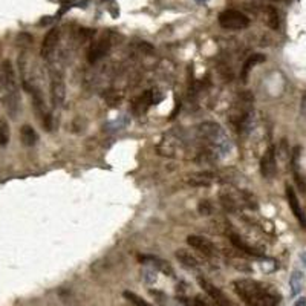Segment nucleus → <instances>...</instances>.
I'll list each match as a JSON object with an SVG mask.
<instances>
[{"instance_id":"obj_26","label":"nucleus","mask_w":306,"mask_h":306,"mask_svg":"<svg viewBox=\"0 0 306 306\" xmlns=\"http://www.w3.org/2000/svg\"><path fill=\"white\" fill-rule=\"evenodd\" d=\"M198 3H205V2H208V0H196Z\"/></svg>"},{"instance_id":"obj_27","label":"nucleus","mask_w":306,"mask_h":306,"mask_svg":"<svg viewBox=\"0 0 306 306\" xmlns=\"http://www.w3.org/2000/svg\"><path fill=\"white\" fill-rule=\"evenodd\" d=\"M302 259L305 261V265H306V254H302Z\"/></svg>"},{"instance_id":"obj_18","label":"nucleus","mask_w":306,"mask_h":306,"mask_svg":"<svg viewBox=\"0 0 306 306\" xmlns=\"http://www.w3.org/2000/svg\"><path fill=\"white\" fill-rule=\"evenodd\" d=\"M289 285H291V293L293 296H297L302 291V286H303V274L300 271H294L291 279H289Z\"/></svg>"},{"instance_id":"obj_23","label":"nucleus","mask_w":306,"mask_h":306,"mask_svg":"<svg viewBox=\"0 0 306 306\" xmlns=\"http://www.w3.org/2000/svg\"><path fill=\"white\" fill-rule=\"evenodd\" d=\"M188 306H208L201 297H196V300H193V302H190L188 303Z\"/></svg>"},{"instance_id":"obj_1","label":"nucleus","mask_w":306,"mask_h":306,"mask_svg":"<svg viewBox=\"0 0 306 306\" xmlns=\"http://www.w3.org/2000/svg\"><path fill=\"white\" fill-rule=\"evenodd\" d=\"M231 286L247 306H277L280 302L279 294L271 286L253 279H237Z\"/></svg>"},{"instance_id":"obj_24","label":"nucleus","mask_w":306,"mask_h":306,"mask_svg":"<svg viewBox=\"0 0 306 306\" xmlns=\"http://www.w3.org/2000/svg\"><path fill=\"white\" fill-rule=\"evenodd\" d=\"M300 110H302V115L306 118V92H305L303 96H302V106H300Z\"/></svg>"},{"instance_id":"obj_21","label":"nucleus","mask_w":306,"mask_h":306,"mask_svg":"<svg viewBox=\"0 0 306 306\" xmlns=\"http://www.w3.org/2000/svg\"><path fill=\"white\" fill-rule=\"evenodd\" d=\"M9 141V127L6 123L0 121V146H6Z\"/></svg>"},{"instance_id":"obj_13","label":"nucleus","mask_w":306,"mask_h":306,"mask_svg":"<svg viewBox=\"0 0 306 306\" xmlns=\"http://www.w3.org/2000/svg\"><path fill=\"white\" fill-rule=\"evenodd\" d=\"M263 61H265V55H262V54H253V55H250V57L247 58V61L244 63L242 69H240V80H242V82L245 83L247 80H248L250 72L253 71V68L257 66L259 63H263Z\"/></svg>"},{"instance_id":"obj_3","label":"nucleus","mask_w":306,"mask_h":306,"mask_svg":"<svg viewBox=\"0 0 306 306\" xmlns=\"http://www.w3.org/2000/svg\"><path fill=\"white\" fill-rule=\"evenodd\" d=\"M199 135L201 138L207 139L215 149L225 150L228 146V138L223 133L222 127L216 123H204L199 126Z\"/></svg>"},{"instance_id":"obj_6","label":"nucleus","mask_w":306,"mask_h":306,"mask_svg":"<svg viewBox=\"0 0 306 306\" xmlns=\"http://www.w3.org/2000/svg\"><path fill=\"white\" fill-rule=\"evenodd\" d=\"M187 244L193 248L199 251L201 254H204L205 257H215L218 254V250H216V245L212 242V240H208L207 237L204 236H198V234H190L187 237Z\"/></svg>"},{"instance_id":"obj_20","label":"nucleus","mask_w":306,"mask_h":306,"mask_svg":"<svg viewBox=\"0 0 306 306\" xmlns=\"http://www.w3.org/2000/svg\"><path fill=\"white\" fill-rule=\"evenodd\" d=\"M268 26L271 29H279L280 20H279V12L274 8H268V20H266Z\"/></svg>"},{"instance_id":"obj_2","label":"nucleus","mask_w":306,"mask_h":306,"mask_svg":"<svg viewBox=\"0 0 306 306\" xmlns=\"http://www.w3.org/2000/svg\"><path fill=\"white\" fill-rule=\"evenodd\" d=\"M0 100L11 118H15L20 107V96L14 66L9 60H3L0 64Z\"/></svg>"},{"instance_id":"obj_5","label":"nucleus","mask_w":306,"mask_h":306,"mask_svg":"<svg viewBox=\"0 0 306 306\" xmlns=\"http://www.w3.org/2000/svg\"><path fill=\"white\" fill-rule=\"evenodd\" d=\"M51 104L52 109H60L61 104L64 103V98H66V85H64V78L61 72L52 71L51 74Z\"/></svg>"},{"instance_id":"obj_7","label":"nucleus","mask_w":306,"mask_h":306,"mask_svg":"<svg viewBox=\"0 0 306 306\" xmlns=\"http://www.w3.org/2000/svg\"><path fill=\"white\" fill-rule=\"evenodd\" d=\"M261 173L265 179H272L277 173V159H276V149L274 146H269L261 159Z\"/></svg>"},{"instance_id":"obj_12","label":"nucleus","mask_w":306,"mask_h":306,"mask_svg":"<svg viewBox=\"0 0 306 306\" xmlns=\"http://www.w3.org/2000/svg\"><path fill=\"white\" fill-rule=\"evenodd\" d=\"M109 47H110L109 40H106V39L98 40V42L93 43V44L90 46V49H89V52H87V60H89L90 63H96V61L101 60V58L107 54Z\"/></svg>"},{"instance_id":"obj_17","label":"nucleus","mask_w":306,"mask_h":306,"mask_svg":"<svg viewBox=\"0 0 306 306\" xmlns=\"http://www.w3.org/2000/svg\"><path fill=\"white\" fill-rule=\"evenodd\" d=\"M230 242L237 248V250H240V251H244V253H247V254H250V256H261V253H257L254 248H251L245 240L242 239V237H239L237 234H230Z\"/></svg>"},{"instance_id":"obj_11","label":"nucleus","mask_w":306,"mask_h":306,"mask_svg":"<svg viewBox=\"0 0 306 306\" xmlns=\"http://www.w3.org/2000/svg\"><path fill=\"white\" fill-rule=\"evenodd\" d=\"M175 256H176V259H178L185 268H190V269H198V268H201L202 266V263H201V261L198 259V257L193 254L191 251H188V250H185V248H179V250H176V253H175Z\"/></svg>"},{"instance_id":"obj_16","label":"nucleus","mask_w":306,"mask_h":306,"mask_svg":"<svg viewBox=\"0 0 306 306\" xmlns=\"http://www.w3.org/2000/svg\"><path fill=\"white\" fill-rule=\"evenodd\" d=\"M20 139H22V142L25 144V146L32 147L37 142L39 136H37V132L29 124H25L20 129Z\"/></svg>"},{"instance_id":"obj_25","label":"nucleus","mask_w":306,"mask_h":306,"mask_svg":"<svg viewBox=\"0 0 306 306\" xmlns=\"http://www.w3.org/2000/svg\"><path fill=\"white\" fill-rule=\"evenodd\" d=\"M296 306H306V299H299L296 302Z\"/></svg>"},{"instance_id":"obj_14","label":"nucleus","mask_w":306,"mask_h":306,"mask_svg":"<svg viewBox=\"0 0 306 306\" xmlns=\"http://www.w3.org/2000/svg\"><path fill=\"white\" fill-rule=\"evenodd\" d=\"M152 104H153V92L152 90H146L133 101L135 114H144V112H146Z\"/></svg>"},{"instance_id":"obj_9","label":"nucleus","mask_w":306,"mask_h":306,"mask_svg":"<svg viewBox=\"0 0 306 306\" xmlns=\"http://www.w3.org/2000/svg\"><path fill=\"white\" fill-rule=\"evenodd\" d=\"M286 199H288V204H289V208H291L293 215L296 216V219L302 225V228L306 230V215H305L303 208H302V205L299 202V198L296 195L294 188L289 187V185H286Z\"/></svg>"},{"instance_id":"obj_8","label":"nucleus","mask_w":306,"mask_h":306,"mask_svg":"<svg viewBox=\"0 0 306 306\" xmlns=\"http://www.w3.org/2000/svg\"><path fill=\"white\" fill-rule=\"evenodd\" d=\"M198 283H199V286L204 289V293H207V296L210 297L218 306H231L230 299L225 296L218 286H215L210 280H207V279H204V277L199 276V277H198Z\"/></svg>"},{"instance_id":"obj_15","label":"nucleus","mask_w":306,"mask_h":306,"mask_svg":"<svg viewBox=\"0 0 306 306\" xmlns=\"http://www.w3.org/2000/svg\"><path fill=\"white\" fill-rule=\"evenodd\" d=\"M139 259H141V262H144V263H150L153 268H156V269H159V271H163L164 274H167V276H173V274H175V272H173V268L169 265V262L161 261V259H158V257L142 256V257H139Z\"/></svg>"},{"instance_id":"obj_10","label":"nucleus","mask_w":306,"mask_h":306,"mask_svg":"<svg viewBox=\"0 0 306 306\" xmlns=\"http://www.w3.org/2000/svg\"><path fill=\"white\" fill-rule=\"evenodd\" d=\"M58 40H60V29H58V28H52V29L44 36L43 43H42V49H40V52H42V57H43V58L47 60V58H49V57L52 55L54 49L57 47Z\"/></svg>"},{"instance_id":"obj_22","label":"nucleus","mask_w":306,"mask_h":306,"mask_svg":"<svg viewBox=\"0 0 306 306\" xmlns=\"http://www.w3.org/2000/svg\"><path fill=\"white\" fill-rule=\"evenodd\" d=\"M198 210H199V213H201L202 216H208V215H212L213 207H212V204L208 202V201H201Z\"/></svg>"},{"instance_id":"obj_4","label":"nucleus","mask_w":306,"mask_h":306,"mask_svg":"<svg viewBox=\"0 0 306 306\" xmlns=\"http://www.w3.org/2000/svg\"><path fill=\"white\" fill-rule=\"evenodd\" d=\"M218 22L220 28L223 29H231V31H242L250 26V19L248 15L240 12L237 9H225L219 14Z\"/></svg>"},{"instance_id":"obj_19","label":"nucleus","mask_w":306,"mask_h":306,"mask_svg":"<svg viewBox=\"0 0 306 306\" xmlns=\"http://www.w3.org/2000/svg\"><path fill=\"white\" fill-rule=\"evenodd\" d=\"M124 297L135 306H153V305H150L149 302H146L142 297H139L138 294H135L132 291H124Z\"/></svg>"}]
</instances>
